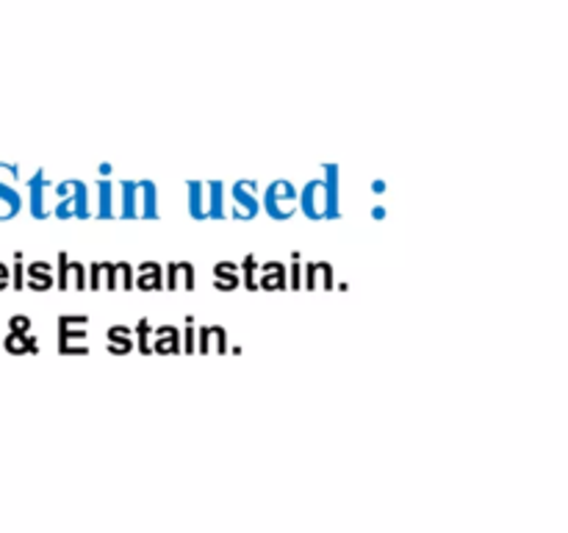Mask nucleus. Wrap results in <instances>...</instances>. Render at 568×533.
Instances as JSON below:
<instances>
[{
    "instance_id": "6ab92c4d",
    "label": "nucleus",
    "mask_w": 568,
    "mask_h": 533,
    "mask_svg": "<svg viewBox=\"0 0 568 533\" xmlns=\"http://www.w3.org/2000/svg\"><path fill=\"white\" fill-rule=\"evenodd\" d=\"M258 261H255V255H247L244 259V286L247 289H258V281H255V272H258Z\"/></svg>"
},
{
    "instance_id": "7ed1b4c3",
    "label": "nucleus",
    "mask_w": 568,
    "mask_h": 533,
    "mask_svg": "<svg viewBox=\"0 0 568 533\" xmlns=\"http://www.w3.org/2000/svg\"><path fill=\"white\" fill-rule=\"evenodd\" d=\"M189 217L194 220H225V183L222 181H186Z\"/></svg>"
},
{
    "instance_id": "f03ea898",
    "label": "nucleus",
    "mask_w": 568,
    "mask_h": 533,
    "mask_svg": "<svg viewBox=\"0 0 568 533\" xmlns=\"http://www.w3.org/2000/svg\"><path fill=\"white\" fill-rule=\"evenodd\" d=\"M116 220H159L153 181H116Z\"/></svg>"
},
{
    "instance_id": "a211bd4d",
    "label": "nucleus",
    "mask_w": 568,
    "mask_h": 533,
    "mask_svg": "<svg viewBox=\"0 0 568 533\" xmlns=\"http://www.w3.org/2000/svg\"><path fill=\"white\" fill-rule=\"evenodd\" d=\"M136 333H139V350H142V353H150V350H153V325H150L148 320H142L136 325Z\"/></svg>"
},
{
    "instance_id": "20e7f679",
    "label": "nucleus",
    "mask_w": 568,
    "mask_h": 533,
    "mask_svg": "<svg viewBox=\"0 0 568 533\" xmlns=\"http://www.w3.org/2000/svg\"><path fill=\"white\" fill-rule=\"evenodd\" d=\"M300 209V189L292 181H275L264 192V211L272 220H292Z\"/></svg>"
},
{
    "instance_id": "1a4fd4ad",
    "label": "nucleus",
    "mask_w": 568,
    "mask_h": 533,
    "mask_svg": "<svg viewBox=\"0 0 568 533\" xmlns=\"http://www.w3.org/2000/svg\"><path fill=\"white\" fill-rule=\"evenodd\" d=\"M166 286L170 289H194V266L186 264V261L166 266Z\"/></svg>"
},
{
    "instance_id": "f3484780",
    "label": "nucleus",
    "mask_w": 568,
    "mask_h": 533,
    "mask_svg": "<svg viewBox=\"0 0 568 533\" xmlns=\"http://www.w3.org/2000/svg\"><path fill=\"white\" fill-rule=\"evenodd\" d=\"M216 283H222V286L233 289L239 283V270L236 264H231V261H222V264H216Z\"/></svg>"
},
{
    "instance_id": "f257e3e1",
    "label": "nucleus",
    "mask_w": 568,
    "mask_h": 533,
    "mask_svg": "<svg viewBox=\"0 0 568 533\" xmlns=\"http://www.w3.org/2000/svg\"><path fill=\"white\" fill-rule=\"evenodd\" d=\"M338 167L325 164L320 178H311L303 189H300V209L308 220H338L342 217V200H338Z\"/></svg>"
},
{
    "instance_id": "412c9836",
    "label": "nucleus",
    "mask_w": 568,
    "mask_h": 533,
    "mask_svg": "<svg viewBox=\"0 0 568 533\" xmlns=\"http://www.w3.org/2000/svg\"><path fill=\"white\" fill-rule=\"evenodd\" d=\"M183 336H186V344H183V350H186V353H194V320H192V316L186 320V333H183Z\"/></svg>"
},
{
    "instance_id": "9d476101",
    "label": "nucleus",
    "mask_w": 568,
    "mask_h": 533,
    "mask_svg": "<svg viewBox=\"0 0 568 533\" xmlns=\"http://www.w3.org/2000/svg\"><path fill=\"white\" fill-rule=\"evenodd\" d=\"M83 283H87V270H83V264L61 255V286L83 289Z\"/></svg>"
},
{
    "instance_id": "aec40b11",
    "label": "nucleus",
    "mask_w": 568,
    "mask_h": 533,
    "mask_svg": "<svg viewBox=\"0 0 568 533\" xmlns=\"http://www.w3.org/2000/svg\"><path fill=\"white\" fill-rule=\"evenodd\" d=\"M109 275H111V264H92V281H89V286L103 289V278H105V286H109Z\"/></svg>"
},
{
    "instance_id": "f8f14e48",
    "label": "nucleus",
    "mask_w": 568,
    "mask_h": 533,
    "mask_svg": "<svg viewBox=\"0 0 568 533\" xmlns=\"http://www.w3.org/2000/svg\"><path fill=\"white\" fill-rule=\"evenodd\" d=\"M261 281L258 286L264 289H283L286 286V266L277 264V261H270V264L261 266Z\"/></svg>"
},
{
    "instance_id": "39448f33",
    "label": "nucleus",
    "mask_w": 568,
    "mask_h": 533,
    "mask_svg": "<svg viewBox=\"0 0 568 533\" xmlns=\"http://www.w3.org/2000/svg\"><path fill=\"white\" fill-rule=\"evenodd\" d=\"M255 192H258V181L233 183L231 187L233 209L227 211V217H233V220H255L261 211V203L258 198H255Z\"/></svg>"
},
{
    "instance_id": "b1692460",
    "label": "nucleus",
    "mask_w": 568,
    "mask_h": 533,
    "mask_svg": "<svg viewBox=\"0 0 568 533\" xmlns=\"http://www.w3.org/2000/svg\"><path fill=\"white\" fill-rule=\"evenodd\" d=\"M98 172H100V175H111V172H114V167H111V164H98Z\"/></svg>"
},
{
    "instance_id": "2eb2a0df",
    "label": "nucleus",
    "mask_w": 568,
    "mask_h": 533,
    "mask_svg": "<svg viewBox=\"0 0 568 533\" xmlns=\"http://www.w3.org/2000/svg\"><path fill=\"white\" fill-rule=\"evenodd\" d=\"M131 283H133L131 264H111L109 289H131Z\"/></svg>"
},
{
    "instance_id": "423d86ee",
    "label": "nucleus",
    "mask_w": 568,
    "mask_h": 533,
    "mask_svg": "<svg viewBox=\"0 0 568 533\" xmlns=\"http://www.w3.org/2000/svg\"><path fill=\"white\" fill-rule=\"evenodd\" d=\"M55 192L67 194L70 192V181L55 187ZM55 217H78V220H87L92 217V209H89V189L83 181L72 183V194H67L59 205H55Z\"/></svg>"
},
{
    "instance_id": "9b49d317",
    "label": "nucleus",
    "mask_w": 568,
    "mask_h": 533,
    "mask_svg": "<svg viewBox=\"0 0 568 533\" xmlns=\"http://www.w3.org/2000/svg\"><path fill=\"white\" fill-rule=\"evenodd\" d=\"M305 286L308 289H333L331 264H308V270H305Z\"/></svg>"
},
{
    "instance_id": "6e6552de",
    "label": "nucleus",
    "mask_w": 568,
    "mask_h": 533,
    "mask_svg": "<svg viewBox=\"0 0 568 533\" xmlns=\"http://www.w3.org/2000/svg\"><path fill=\"white\" fill-rule=\"evenodd\" d=\"M153 350H159V353H175V350H181V331L172 325L153 328Z\"/></svg>"
},
{
    "instance_id": "4be33fe9",
    "label": "nucleus",
    "mask_w": 568,
    "mask_h": 533,
    "mask_svg": "<svg viewBox=\"0 0 568 533\" xmlns=\"http://www.w3.org/2000/svg\"><path fill=\"white\" fill-rule=\"evenodd\" d=\"M372 192H375V194L386 192V181H381V178H377V181H372Z\"/></svg>"
},
{
    "instance_id": "dca6fc26",
    "label": "nucleus",
    "mask_w": 568,
    "mask_h": 533,
    "mask_svg": "<svg viewBox=\"0 0 568 533\" xmlns=\"http://www.w3.org/2000/svg\"><path fill=\"white\" fill-rule=\"evenodd\" d=\"M131 328H125V325H114L109 331V344H111V350H116V353H120V350H131L133 348V336H131Z\"/></svg>"
},
{
    "instance_id": "4468645a",
    "label": "nucleus",
    "mask_w": 568,
    "mask_h": 533,
    "mask_svg": "<svg viewBox=\"0 0 568 533\" xmlns=\"http://www.w3.org/2000/svg\"><path fill=\"white\" fill-rule=\"evenodd\" d=\"M214 348L225 353V331L222 328H200V350L209 353Z\"/></svg>"
},
{
    "instance_id": "0eeeda50",
    "label": "nucleus",
    "mask_w": 568,
    "mask_h": 533,
    "mask_svg": "<svg viewBox=\"0 0 568 533\" xmlns=\"http://www.w3.org/2000/svg\"><path fill=\"white\" fill-rule=\"evenodd\" d=\"M94 192H98V209L92 211L94 220H116V183L114 181H103L100 178L94 183Z\"/></svg>"
},
{
    "instance_id": "5701e85b",
    "label": "nucleus",
    "mask_w": 568,
    "mask_h": 533,
    "mask_svg": "<svg viewBox=\"0 0 568 533\" xmlns=\"http://www.w3.org/2000/svg\"><path fill=\"white\" fill-rule=\"evenodd\" d=\"M372 217H375V220H386V205H375V209H372Z\"/></svg>"
},
{
    "instance_id": "ddd939ff",
    "label": "nucleus",
    "mask_w": 568,
    "mask_h": 533,
    "mask_svg": "<svg viewBox=\"0 0 568 533\" xmlns=\"http://www.w3.org/2000/svg\"><path fill=\"white\" fill-rule=\"evenodd\" d=\"M136 286L139 289H161L164 286V270H161L159 264H153V261H150V264H142L139 266V275H136Z\"/></svg>"
}]
</instances>
